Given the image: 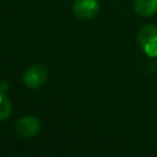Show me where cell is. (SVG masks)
Returning <instances> with one entry per match:
<instances>
[{"label":"cell","instance_id":"cell-2","mask_svg":"<svg viewBox=\"0 0 157 157\" xmlns=\"http://www.w3.org/2000/svg\"><path fill=\"white\" fill-rule=\"evenodd\" d=\"M48 78V71H47V67L40 65V64H36V65H32L29 66L25 74H23V83L31 88V90H37L39 87H42L45 81Z\"/></svg>","mask_w":157,"mask_h":157},{"label":"cell","instance_id":"cell-5","mask_svg":"<svg viewBox=\"0 0 157 157\" xmlns=\"http://www.w3.org/2000/svg\"><path fill=\"white\" fill-rule=\"evenodd\" d=\"M134 10L141 17H150L157 12V0H135Z\"/></svg>","mask_w":157,"mask_h":157},{"label":"cell","instance_id":"cell-4","mask_svg":"<svg viewBox=\"0 0 157 157\" xmlns=\"http://www.w3.org/2000/svg\"><path fill=\"white\" fill-rule=\"evenodd\" d=\"M39 129H40V123L33 115H26L20 118L15 125L16 134L22 139H31L36 136Z\"/></svg>","mask_w":157,"mask_h":157},{"label":"cell","instance_id":"cell-1","mask_svg":"<svg viewBox=\"0 0 157 157\" xmlns=\"http://www.w3.org/2000/svg\"><path fill=\"white\" fill-rule=\"evenodd\" d=\"M137 40L141 49L147 56L157 58V26H142L137 32Z\"/></svg>","mask_w":157,"mask_h":157},{"label":"cell","instance_id":"cell-3","mask_svg":"<svg viewBox=\"0 0 157 157\" xmlns=\"http://www.w3.org/2000/svg\"><path fill=\"white\" fill-rule=\"evenodd\" d=\"M101 10L98 0H75L72 5V12L77 18L91 20L98 15Z\"/></svg>","mask_w":157,"mask_h":157},{"label":"cell","instance_id":"cell-6","mask_svg":"<svg viewBox=\"0 0 157 157\" xmlns=\"http://www.w3.org/2000/svg\"><path fill=\"white\" fill-rule=\"evenodd\" d=\"M11 110H12L11 102L5 96V93L0 91V121L9 118V115L11 114Z\"/></svg>","mask_w":157,"mask_h":157}]
</instances>
